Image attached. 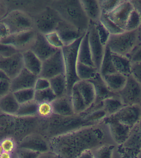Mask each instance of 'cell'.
<instances>
[{"label": "cell", "mask_w": 141, "mask_h": 158, "mask_svg": "<svg viewBox=\"0 0 141 158\" xmlns=\"http://www.w3.org/2000/svg\"><path fill=\"white\" fill-rule=\"evenodd\" d=\"M32 17L34 29L44 35L55 31L58 23L62 20L58 12L49 5Z\"/></svg>", "instance_id": "obj_7"}, {"label": "cell", "mask_w": 141, "mask_h": 158, "mask_svg": "<svg viewBox=\"0 0 141 158\" xmlns=\"http://www.w3.org/2000/svg\"><path fill=\"white\" fill-rule=\"evenodd\" d=\"M99 21L111 35L119 34L125 31L123 29L116 25L105 14H101Z\"/></svg>", "instance_id": "obj_41"}, {"label": "cell", "mask_w": 141, "mask_h": 158, "mask_svg": "<svg viewBox=\"0 0 141 158\" xmlns=\"http://www.w3.org/2000/svg\"><path fill=\"white\" fill-rule=\"evenodd\" d=\"M58 49L49 44L44 35L37 32L35 40L30 50L42 62L51 56Z\"/></svg>", "instance_id": "obj_20"}, {"label": "cell", "mask_w": 141, "mask_h": 158, "mask_svg": "<svg viewBox=\"0 0 141 158\" xmlns=\"http://www.w3.org/2000/svg\"><path fill=\"white\" fill-rule=\"evenodd\" d=\"M88 32L89 43L94 65L99 71L101 61L104 54L105 47L101 44L98 35L95 23L90 21Z\"/></svg>", "instance_id": "obj_15"}, {"label": "cell", "mask_w": 141, "mask_h": 158, "mask_svg": "<svg viewBox=\"0 0 141 158\" xmlns=\"http://www.w3.org/2000/svg\"><path fill=\"white\" fill-rule=\"evenodd\" d=\"M78 62L89 66L95 67L89 45L88 31L82 37L79 46L78 51Z\"/></svg>", "instance_id": "obj_25"}, {"label": "cell", "mask_w": 141, "mask_h": 158, "mask_svg": "<svg viewBox=\"0 0 141 158\" xmlns=\"http://www.w3.org/2000/svg\"><path fill=\"white\" fill-rule=\"evenodd\" d=\"M44 35L48 43L53 48L57 49H61L64 46L60 37L55 31Z\"/></svg>", "instance_id": "obj_45"}, {"label": "cell", "mask_w": 141, "mask_h": 158, "mask_svg": "<svg viewBox=\"0 0 141 158\" xmlns=\"http://www.w3.org/2000/svg\"><path fill=\"white\" fill-rule=\"evenodd\" d=\"M34 29L14 34H9L0 41V43L13 47L20 53L30 50L36 37Z\"/></svg>", "instance_id": "obj_10"}, {"label": "cell", "mask_w": 141, "mask_h": 158, "mask_svg": "<svg viewBox=\"0 0 141 158\" xmlns=\"http://www.w3.org/2000/svg\"><path fill=\"white\" fill-rule=\"evenodd\" d=\"M102 122L108 126L111 135L118 145L122 144L126 140L132 129L115 120L104 118Z\"/></svg>", "instance_id": "obj_22"}, {"label": "cell", "mask_w": 141, "mask_h": 158, "mask_svg": "<svg viewBox=\"0 0 141 158\" xmlns=\"http://www.w3.org/2000/svg\"><path fill=\"white\" fill-rule=\"evenodd\" d=\"M120 99L125 106L140 105L141 85L131 75L127 77L123 88L118 92Z\"/></svg>", "instance_id": "obj_11"}, {"label": "cell", "mask_w": 141, "mask_h": 158, "mask_svg": "<svg viewBox=\"0 0 141 158\" xmlns=\"http://www.w3.org/2000/svg\"><path fill=\"white\" fill-rule=\"evenodd\" d=\"M77 158H95L92 150L87 149L83 152Z\"/></svg>", "instance_id": "obj_56"}, {"label": "cell", "mask_w": 141, "mask_h": 158, "mask_svg": "<svg viewBox=\"0 0 141 158\" xmlns=\"http://www.w3.org/2000/svg\"><path fill=\"white\" fill-rule=\"evenodd\" d=\"M8 35L9 34L5 26L0 22V41Z\"/></svg>", "instance_id": "obj_57"}, {"label": "cell", "mask_w": 141, "mask_h": 158, "mask_svg": "<svg viewBox=\"0 0 141 158\" xmlns=\"http://www.w3.org/2000/svg\"><path fill=\"white\" fill-rule=\"evenodd\" d=\"M104 137L98 125L85 127L51 139L50 151L59 158H77L84 151L99 146Z\"/></svg>", "instance_id": "obj_1"}, {"label": "cell", "mask_w": 141, "mask_h": 158, "mask_svg": "<svg viewBox=\"0 0 141 158\" xmlns=\"http://www.w3.org/2000/svg\"><path fill=\"white\" fill-rule=\"evenodd\" d=\"M112 63L116 72L125 76L130 75L131 62L127 57L111 52Z\"/></svg>", "instance_id": "obj_31"}, {"label": "cell", "mask_w": 141, "mask_h": 158, "mask_svg": "<svg viewBox=\"0 0 141 158\" xmlns=\"http://www.w3.org/2000/svg\"><path fill=\"white\" fill-rule=\"evenodd\" d=\"M141 62L131 63L130 75L138 82L141 83Z\"/></svg>", "instance_id": "obj_51"}, {"label": "cell", "mask_w": 141, "mask_h": 158, "mask_svg": "<svg viewBox=\"0 0 141 158\" xmlns=\"http://www.w3.org/2000/svg\"><path fill=\"white\" fill-rule=\"evenodd\" d=\"M2 79H9L10 80L6 74L2 70H0V80H2Z\"/></svg>", "instance_id": "obj_60"}, {"label": "cell", "mask_w": 141, "mask_h": 158, "mask_svg": "<svg viewBox=\"0 0 141 158\" xmlns=\"http://www.w3.org/2000/svg\"><path fill=\"white\" fill-rule=\"evenodd\" d=\"M83 37L70 45L64 46L61 49L65 65L67 94L69 96L74 85L80 80L77 74L76 67L79 47Z\"/></svg>", "instance_id": "obj_5"}, {"label": "cell", "mask_w": 141, "mask_h": 158, "mask_svg": "<svg viewBox=\"0 0 141 158\" xmlns=\"http://www.w3.org/2000/svg\"><path fill=\"white\" fill-rule=\"evenodd\" d=\"M55 31L59 35L64 46L72 44L86 33L80 31L74 26L63 20L58 23Z\"/></svg>", "instance_id": "obj_18"}, {"label": "cell", "mask_w": 141, "mask_h": 158, "mask_svg": "<svg viewBox=\"0 0 141 158\" xmlns=\"http://www.w3.org/2000/svg\"><path fill=\"white\" fill-rule=\"evenodd\" d=\"M134 10L141 13V1L138 0H133L130 1Z\"/></svg>", "instance_id": "obj_58"}, {"label": "cell", "mask_w": 141, "mask_h": 158, "mask_svg": "<svg viewBox=\"0 0 141 158\" xmlns=\"http://www.w3.org/2000/svg\"><path fill=\"white\" fill-rule=\"evenodd\" d=\"M22 54L24 68L32 73L39 76L42 69L41 60L30 50L22 53Z\"/></svg>", "instance_id": "obj_27"}, {"label": "cell", "mask_w": 141, "mask_h": 158, "mask_svg": "<svg viewBox=\"0 0 141 158\" xmlns=\"http://www.w3.org/2000/svg\"><path fill=\"white\" fill-rule=\"evenodd\" d=\"M38 103L34 100L20 104L15 115L19 117H32L37 115Z\"/></svg>", "instance_id": "obj_37"}, {"label": "cell", "mask_w": 141, "mask_h": 158, "mask_svg": "<svg viewBox=\"0 0 141 158\" xmlns=\"http://www.w3.org/2000/svg\"><path fill=\"white\" fill-rule=\"evenodd\" d=\"M122 0H99L102 13L108 14L113 11Z\"/></svg>", "instance_id": "obj_43"}, {"label": "cell", "mask_w": 141, "mask_h": 158, "mask_svg": "<svg viewBox=\"0 0 141 158\" xmlns=\"http://www.w3.org/2000/svg\"><path fill=\"white\" fill-rule=\"evenodd\" d=\"M37 158H59L53 152L49 151L39 154Z\"/></svg>", "instance_id": "obj_55"}, {"label": "cell", "mask_w": 141, "mask_h": 158, "mask_svg": "<svg viewBox=\"0 0 141 158\" xmlns=\"http://www.w3.org/2000/svg\"><path fill=\"white\" fill-rule=\"evenodd\" d=\"M64 57L61 49H59L48 59L42 62L41 70L38 77L49 80L61 74H65Z\"/></svg>", "instance_id": "obj_9"}, {"label": "cell", "mask_w": 141, "mask_h": 158, "mask_svg": "<svg viewBox=\"0 0 141 158\" xmlns=\"http://www.w3.org/2000/svg\"><path fill=\"white\" fill-rule=\"evenodd\" d=\"M11 92V80H0V98Z\"/></svg>", "instance_id": "obj_52"}, {"label": "cell", "mask_w": 141, "mask_h": 158, "mask_svg": "<svg viewBox=\"0 0 141 158\" xmlns=\"http://www.w3.org/2000/svg\"><path fill=\"white\" fill-rule=\"evenodd\" d=\"M77 74L80 80H89L95 77L99 72L95 67L89 66L77 62Z\"/></svg>", "instance_id": "obj_36"}, {"label": "cell", "mask_w": 141, "mask_h": 158, "mask_svg": "<svg viewBox=\"0 0 141 158\" xmlns=\"http://www.w3.org/2000/svg\"><path fill=\"white\" fill-rule=\"evenodd\" d=\"M20 104L34 99L35 90L34 88L24 89L13 92Z\"/></svg>", "instance_id": "obj_40"}, {"label": "cell", "mask_w": 141, "mask_h": 158, "mask_svg": "<svg viewBox=\"0 0 141 158\" xmlns=\"http://www.w3.org/2000/svg\"><path fill=\"white\" fill-rule=\"evenodd\" d=\"M49 6L55 10L61 19L83 33L88 30L90 20L85 14L80 0H54Z\"/></svg>", "instance_id": "obj_3"}, {"label": "cell", "mask_w": 141, "mask_h": 158, "mask_svg": "<svg viewBox=\"0 0 141 158\" xmlns=\"http://www.w3.org/2000/svg\"><path fill=\"white\" fill-rule=\"evenodd\" d=\"M50 87V83L49 80L38 77L36 81L34 89L35 91L45 89Z\"/></svg>", "instance_id": "obj_53"}, {"label": "cell", "mask_w": 141, "mask_h": 158, "mask_svg": "<svg viewBox=\"0 0 141 158\" xmlns=\"http://www.w3.org/2000/svg\"><path fill=\"white\" fill-rule=\"evenodd\" d=\"M38 76L24 68L11 80V91L14 92L24 89L34 88Z\"/></svg>", "instance_id": "obj_19"}, {"label": "cell", "mask_w": 141, "mask_h": 158, "mask_svg": "<svg viewBox=\"0 0 141 158\" xmlns=\"http://www.w3.org/2000/svg\"><path fill=\"white\" fill-rule=\"evenodd\" d=\"M50 88L57 98L67 94V81L65 74H61L49 79Z\"/></svg>", "instance_id": "obj_32"}, {"label": "cell", "mask_w": 141, "mask_h": 158, "mask_svg": "<svg viewBox=\"0 0 141 158\" xmlns=\"http://www.w3.org/2000/svg\"><path fill=\"white\" fill-rule=\"evenodd\" d=\"M102 109L106 112L107 117L114 114L126 106L122 103L119 97H112L102 101Z\"/></svg>", "instance_id": "obj_35"}, {"label": "cell", "mask_w": 141, "mask_h": 158, "mask_svg": "<svg viewBox=\"0 0 141 158\" xmlns=\"http://www.w3.org/2000/svg\"><path fill=\"white\" fill-rule=\"evenodd\" d=\"M18 52H20L13 47L0 43V56H10Z\"/></svg>", "instance_id": "obj_50"}, {"label": "cell", "mask_w": 141, "mask_h": 158, "mask_svg": "<svg viewBox=\"0 0 141 158\" xmlns=\"http://www.w3.org/2000/svg\"><path fill=\"white\" fill-rule=\"evenodd\" d=\"M141 115L140 105H129L124 106L114 114L105 118L115 120L132 128L140 122Z\"/></svg>", "instance_id": "obj_12"}, {"label": "cell", "mask_w": 141, "mask_h": 158, "mask_svg": "<svg viewBox=\"0 0 141 158\" xmlns=\"http://www.w3.org/2000/svg\"><path fill=\"white\" fill-rule=\"evenodd\" d=\"M70 96L73 108L75 114H80L87 109L85 101L80 94L76 84L73 87Z\"/></svg>", "instance_id": "obj_34"}, {"label": "cell", "mask_w": 141, "mask_h": 158, "mask_svg": "<svg viewBox=\"0 0 141 158\" xmlns=\"http://www.w3.org/2000/svg\"><path fill=\"white\" fill-rule=\"evenodd\" d=\"M16 149H27L39 154L50 151L49 140L40 133H32L17 144Z\"/></svg>", "instance_id": "obj_14"}, {"label": "cell", "mask_w": 141, "mask_h": 158, "mask_svg": "<svg viewBox=\"0 0 141 158\" xmlns=\"http://www.w3.org/2000/svg\"><path fill=\"white\" fill-rule=\"evenodd\" d=\"M83 9L90 21L96 22L99 21L101 10L99 0H80Z\"/></svg>", "instance_id": "obj_30"}, {"label": "cell", "mask_w": 141, "mask_h": 158, "mask_svg": "<svg viewBox=\"0 0 141 158\" xmlns=\"http://www.w3.org/2000/svg\"><path fill=\"white\" fill-rule=\"evenodd\" d=\"M17 116L0 112V142L5 138H13L15 132Z\"/></svg>", "instance_id": "obj_23"}, {"label": "cell", "mask_w": 141, "mask_h": 158, "mask_svg": "<svg viewBox=\"0 0 141 158\" xmlns=\"http://www.w3.org/2000/svg\"><path fill=\"white\" fill-rule=\"evenodd\" d=\"M102 78L108 88L114 93H118L123 88L127 80V77L117 72L109 74Z\"/></svg>", "instance_id": "obj_29"}, {"label": "cell", "mask_w": 141, "mask_h": 158, "mask_svg": "<svg viewBox=\"0 0 141 158\" xmlns=\"http://www.w3.org/2000/svg\"><path fill=\"white\" fill-rule=\"evenodd\" d=\"M134 9L130 0H122L114 10L107 15L116 25L125 31L127 20Z\"/></svg>", "instance_id": "obj_17"}, {"label": "cell", "mask_w": 141, "mask_h": 158, "mask_svg": "<svg viewBox=\"0 0 141 158\" xmlns=\"http://www.w3.org/2000/svg\"><path fill=\"white\" fill-rule=\"evenodd\" d=\"M53 113L51 103L42 102L38 104L37 115L41 118L49 117Z\"/></svg>", "instance_id": "obj_46"}, {"label": "cell", "mask_w": 141, "mask_h": 158, "mask_svg": "<svg viewBox=\"0 0 141 158\" xmlns=\"http://www.w3.org/2000/svg\"><path fill=\"white\" fill-rule=\"evenodd\" d=\"M3 152V151L2 150V147H1V145H0V156H1V154H2Z\"/></svg>", "instance_id": "obj_61"}, {"label": "cell", "mask_w": 141, "mask_h": 158, "mask_svg": "<svg viewBox=\"0 0 141 158\" xmlns=\"http://www.w3.org/2000/svg\"><path fill=\"white\" fill-rule=\"evenodd\" d=\"M0 22L5 26L9 35L34 29V21L32 16L20 10L9 11Z\"/></svg>", "instance_id": "obj_6"}, {"label": "cell", "mask_w": 141, "mask_h": 158, "mask_svg": "<svg viewBox=\"0 0 141 158\" xmlns=\"http://www.w3.org/2000/svg\"><path fill=\"white\" fill-rule=\"evenodd\" d=\"M20 104L13 92H10L0 98V112L11 115H16Z\"/></svg>", "instance_id": "obj_28"}, {"label": "cell", "mask_w": 141, "mask_h": 158, "mask_svg": "<svg viewBox=\"0 0 141 158\" xmlns=\"http://www.w3.org/2000/svg\"><path fill=\"white\" fill-rule=\"evenodd\" d=\"M8 12V7L6 1H0V20Z\"/></svg>", "instance_id": "obj_54"}, {"label": "cell", "mask_w": 141, "mask_h": 158, "mask_svg": "<svg viewBox=\"0 0 141 158\" xmlns=\"http://www.w3.org/2000/svg\"><path fill=\"white\" fill-rule=\"evenodd\" d=\"M115 146L106 144L99 146L93 152L95 158H112Z\"/></svg>", "instance_id": "obj_42"}, {"label": "cell", "mask_w": 141, "mask_h": 158, "mask_svg": "<svg viewBox=\"0 0 141 158\" xmlns=\"http://www.w3.org/2000/svg\"><path fill=\"white\" fill-rule=\"evenodd\" d=\"M56 98V96L49 87L40 91H35L34 100L38 104L42 102L51 103Z\"/></svg>", "instance_id": "obj_38"}, {"label": "cell", "mask_w": 141, "mask_h": 158, "mask_svg": "<svg viewBox=\"0 0 141 158\" xmlns=\"http://www.w3.org/2000/svg\"><path fill=\"white\" fill-rule=\"evenodd\" d=\"M24 68L23 54L18 52L11 56H0V70L11 80L16 76Z\"/></svg>", "instance_id": "obj_16"}, {"label": "cell", "mask_w": 141, "mask_h": 158, "mask_svg": "<svg viewBox=\"0 0 141 158\" xmlns=\"http://www.w3.org/2000/svg\"><path fill=\"white\" fill-rule=\"evenodd\" d=\"M89 81L94 85L96 95L95 102L91 106L99 104L104 100L109 98L119 97L118 93L112 92L108 88L99 73Z\"/></svg>", "instance_id": "obj_21"}, {"label": "cell", "mask_w": 141, "mask_h": 158, "mask_svg": "<svg viewBox=\"0 0 141 158\" xmlns=\"http://www.w3.org/2000/svg\"><path fill=\"white\" fill-rule=\"evenodd\" d=\"M116 72L112 63L111 52L108 47L106 45L99 73L101 77H103L106 75Z\"/></svg>", "instance_id": "obj_33"}, {"label": "cell", "mask_w": 141, "mask_h": 158, "mask_svg": "<svg viewBox=\"0 0 141 158\" xmlns=\"http://www.w3.org/2000/svg\"><path fill=\"white\" fill-rule=\"evenodd\" d=\"M141 13L134 9L130 15L126 23L125 31L136 30L141 27Z\"/></svg>", "instance_id": "obj_39"}, {"label": "cell", "mask_w": 141, "mask_h": 158, "mask_svg": "<svg viewBox=\"0 0 141 158\" xmlns=\"http://www.w3.org/2000/svg\"><path fill=\"white\" fill-rule=\"evenodd\" d=\"M13 154H10V153L3 152L0 156V158H13Z\"/></svg>", "instance_id": "obj_59"}, {"label": "cell", "mask_w": 141, "mask_h": 158, "mask_svg": "<svg viewBox=\"0 0 141 158\" xmlns=\"http://www.w3.org/2000/svg\"><path fill=\"white\" fill-rule=\"evenodd\" d=\"M0 145L3 152L13 154L17 148V144L11 138H5L0 142Z\"/></svg>", "instance_id": "obj_47"}, {"label": "cell", "mask_w": 141, "mask_h": 158, "mask_svg": "<svg viewBox=\"0 0 141 158\" xmlns=\"http://www.w3.org/2000/svg\"><path fill=\"white\" fill-rule=\"evenodd\" d=\"M141 44H138L127 56L131 63L139 62L141 61Z\"/></svg>", "instance_id": "obj_49"}, {"label": "cell", "mask_w": 141, "mask_h": 158, "mask_svg": "<svg viewBox=\"0 0 141 158\" xmlns=\"http://www.w3.org/2000/svg\"><path fill=\"white\" fill-rule=\"evenodd\" d=\"M53 113L60 116H70L75 114L72 103L71 96L66 94L57 98L51 103Z\"/></svg>", "instance_id": "obj_24"}, {"label": "cell", "mask_w": 141, "mask_h": 158, "mask_svg": "<svg viewBox=\"0 0 141 158\" xmlns=\"http://www.w3.org/2000/svg\"><path fill=\"white\" fill-rule=\"evenodd\" d=\"M17 116L16 126L13 139L16 144L32 133H38L41 118L37 116L32 117Z\"/></svg>", "instance_id": "obj_13"}, {"label": "cell", "mask_w": 141, "mask_h": 158, "mask_svg": "<svg viewBox=\"0 0 141 158\" xmlns=\"http://www.w3.org/2000/svg\"><path fill=\"white\" fill-rule=\"evenodd\" d=\"M141 27L136 30L111 35L106 45L111 52L126 56L138 44H141Z\"/></svg>", "instance_id": "obj_4"}, {"label": "cell", "mask_w": 141, "mask_h": 158, "mask_svg": "<svg viewBox=\"0 0 141 158\" xmlns=\"http://www.w3.org/2000/svg\"><path fill=\"white\" fill-rule=\"evenodd\" d=\"M140 122L131 129L128 138L122 144L118 145L117 152L121 158H139L140 155Z\"/></svg>", "instance_id": "obj_8"}, {"label": "cell", "mask_w": 141, "mask_h": 158, "mask_svg": "<svg viewBox=\"0 0 141 158\" xmlns=\"http://www.w3.org/2000/svg\"><path fill=\"white\" fill-rule=\"evenodd\" d=\"M98 35L101 44L106 46L110 36V33L105 28L103 25L101 23L100 21L97 22H94Z\"/></svg>", "instance_id": "obj_44"}, {"label": "cell", "mask_w": 141, "mask_h": 158, "mask_svg": "<svg viewBox=\"0 0 141 158\" xmlns=\"http://www.w3.org/2000/svg\"><path fill=\"white\" fill-rule=\"evenodd\" d=\"M14 154L15 158H37L39 153L27 149H16Z\"/></svg>", "instance_id": "obj_48"}, {"label": "cell", "mask_w": 141, "mask_h": 158, "mask_svg": "<svg viewBox=\"0 0 141 158\" xmlns=\"http://www.w3.org/2000/svg\"><path fill=\"white\" fill-rule=\"evenodd\" d=\"M76 84L87 109L95 101L96 95L94 85L89 80H80Z\"/></svg>", "instance_id": "obj_26"}, {"label": "cell", "mask_w": 141, "mask_h": 158, "mask_svg": "<svg viewBox=\"0 0 141 158\" xmlns=\"http://www.w3.org/2000/svg\"><path fill=\"white\" fill-rule=\"evenodd\" d=\"M99 123L94 119L91 113H82L70 116L53 113L47 118H41L38 133L50 141L58 136Z\"/></svg>", "instance_id": "obj_2"}]
</instances>
